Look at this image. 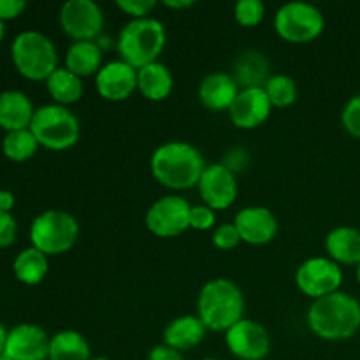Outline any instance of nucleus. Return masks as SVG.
<instances>
[{
  "instance_id": "ea45409f",
  "label": "nucleus",
  "mask_w": 360,
  "mask_h": 360,
  "mask_svg": "<svg viewBox=\"0 0 360 360\" xmlns=\"http://www.w3.org/2000/svg\"><path fill=\"white\" fill-rule=\"evenodd\" d=\"M193 0H165L164 6L169 7V9H188V7L193 6Z\"/></svg>"
},
{
  "instance_id": "6ab92c4d",
  "label": "nucleus",
  "mask_w": 360,
  "mask_h": 360,
  "mask_svg": "<svg viewBox=\"0 0 360 360\" xmlns=\"http://www.w3.org/2000/svg\"><path fill=\"white\" fill-rule=\"evenodd\" d=\"M34 112V104L23 91L6 90L0 94V127L6 132L30 129Z\"/></svg>"
},
{
  "instance_id": "cd10ccee",
  "label": "nucleus",
  "mask_w": 360,
  "mask_h": 360,
  "mask_svg": "<svg viewBox=\"0 0 360 360\" xmlns=\"http://www.w3.org/2000/svg\"><path fill=\"white\" fill-rule=\"evenodd\" d=\"M39 143L30 129L14 130L7 132L2 141V151L9 160L13 162H25L32 158L37 151Z\"/></svg>"
},
{
  "instance_id": "5701e85b",
  "label": "nucleus",
  "mask_w": 360,
  "mask_h": 360,
  "mask_svg": "<svg viewBox=\"0 0 360 360\" xmlns=\"http://www.w3.org/2000/svg\"><path fill=\"white\" fill-rule=\"evenodd\" d=\"M172 88H174V77L164 63L153 62L137 70V90L148 101H165L172 94Z\"/></svg>"
},
{
  "instance_id": "c756f323",
  "label": "nucleus",
  "mask_w": 360,
  "mask_h": 360,
  "mask_svg": "<svg viewBox=\"0 0 360 360\" xmlns=\"http://www.w3.org/2000/svg\"><path fill=\"white\" fill-rule=\"evenodd\" d=\"M264 14L266 7L260 0H239L234 6V18L241 27H257L264 20Z\"/></svg>"
},
{
  "instance_id": "393cba45",
  "label": "nucleus",
  "mask_w": 360,
  "mask_h": 360,
  "mask_svg": "<svg viewBox=\"0 0 360 360\" xmlns=\"http://www.w3.org/2000/svg\"><path fill=\"white\" fill-rule=\"evenodd\" d=\"M46 88L55 104L58 105H72L83 98L84 86L83 79L65 67H58L51 76L46 79Z\"/></svg>"
},
{
  "instance_id": "58836bf2",
  "label": "nucleus",
  "mask_w": 360,
  "mask_h": 360,
  "mask_svg": "<svg viewBox=\"0 0 360 360\" xmlns=\"http://www.w3.org/2000/svg\"><path fill=\"white\" fill-rule=\"evenodd\" d=\"M14 207V193L9 190H0V211L11 213Z\"/></svg>"
},
{
  "instance_id": "9b49d317",
  "label": "nucleus",
  "mask_w": 360,
  "mask_h": 360,
  "mask_svg": "<svg viewBox=\"0 0 360 360\" xmlns=\"http://www.w3.org/2000/svg\"><path fill=\"white\" fill-rule=\"evenodd\" d=\"M60 27L74 42L95 41L104 28V14L94 0H69L60 9Z\"/></svg>"
},
{
  "instance_id": "f8f14e48",
  "label": "nucleus",
  "mask_w": 360,
  "mask_h": 360,
  "mask_svg": "<svg viewBox=\"0 0 360 360\" xmlns=\"http://www.w3.org/2000/svg\"><path fill=\"white\" fill-rule=\"evenodd\" d=\"M225 345L234 357L241 360H262L271 352L269 333L262 323L243 319L225 333Z\"/></svg>"
},
{
  "instance_id": "c9c22d12",
  "label": "nucleus",
  "mask_w": 360,
  "mask_h": 360,
  "mask_svg": "<svg viewBox=\"0 0 360 360\" xmlns=\"http://www.w3.org/2000/svg\"><path fill=\"white\" fill-rule=\"evenodd\" d=\"M248 162H250L248 151L243 150V148H232L231 151H227V155H225V158L221 160V164H224L229 171L238 174V172H241L243 169L248 165Z\"/></svg>"
},
{
  "instance_id": "f704fd0d",
  "label": "nucleus",
  "mask_w": 360,
  "mask_h": 360,
  "mask_svg": "<svg viewBox=\"0 0 360 360\" xmlns=\"http://www.w3.org/2000/svg\"><path fill=\"white\" fill-rule=\"evenodd\" d=\"M18 224L14 217L6 211H0V248H7L16 241Z\"/></svg>"
},
{
  "instance_id": "49530a36",
  "label": "nucleus",
  "mask_w": 360,
  "mask_h": 360,
  "mask_svg": "<svg viewBox=\"0 0 360 360\" xmlns=\"http://www.w3.org/2000/svg\"><path fill=\"white\" fill-rule=\"evenodd\" d=\"M202 360H218V359H202Z\"/></svg>"
},
{
  "instance_id": "a19ab883",
  "label": "nucleus",
  "mask_w": 360,
  "mask_h": 360,
  "mask_svg": "<svg viewBox=\"0 0 360 360\" xmlns=\"http://www.w3.org/2000/svg\"><path fill=\"white\" fill-rule=\"evenodd\" d=\"M7 333L9 330H6V327L0 323V357L4 355V350H6V341H7Z\"/></svg>"
},
{
  "instance_id": "39448f33",
  "label": "nucleus",
  "mask_w": 360,
  "mask_h": 360,
  "mask_svg": "<svg viewBox=\"0 0 360 360\" xmlns=\"http://www.w3.org/2000/svg\"><path fill=\"white\" fill-rule=\"evenodd\" d=\"M11 58L23 77L30 81H46L58 69V53L48 35L25 30L16 35L11 46Z\"/></svg>"
},
{
  "instance_id": "473e14b6",
  "label": "nucleus",
  "mask_w": 360,
  "mask_h": 360,
  "mask_svg": "<svg viewBox=\"0 0 360 360\" xmlns=\"http://www.w3.org/2000/svg\"><path fill=\"white\" fill-rule=\"evenodd\" d=\"M116 7L132 20H143V18H150L151 11L157 7V2L155 0H118Z\"/></svg>"
},
{
  "instance_id": "79ce46f5",
  "label": "nucleus",
  "mask_w": 360,
  "mask_h": 360,
  "mask_svg": "<svg viewBox=\"0 0 360 360\" xmlns=\"http://www.w3.org/2000/svg\"><path fill=\"white\" fill-rule=\"evenodd\" d=\"M4 34H6V25H4L2 20H0V42H2Z\"/></svg>"
},
{
  "instance_id": "ddd939ff",
  "label": "nucleus",
  "mask_w": 360,
  "mask_h": 360,
  "mask_svg": "<svg viewBox=\"0 0 360 360\" xmlns=\"http://www.w3.org/2000/svg\"><path fill=\"white\" fill-rule=\"evenodd\" d=\"M199 195L213 211L229 210L238 199V178L224 164H210L199 179Z\"/></svg>"
},
{
  "instance_id": "aec40b11",
  "label": "nucleus",
  "mask_w": 360,
  "mask_h": 360,
  "mask_svg": "<svg viewBox=\"0 0 360 360\" xmlns=\"http://www.w3.org/2000/svg\"><path fill=\"white\" fill-rule=\"evenodd\" d=\"M269 60L257 49H248L238 56L234 63L232 77L238 83L239 90L245 88H264L271 77Z\"/></svg>"
},
{
  "instance_id": "a878e982",
  "label": "nucleus",
  "mask_w": 360,
  "mask_h": 360,
  "mask_svg": "<svg viewBox=\"0 0 360 360\" xmlns=\"http://www.w3.org/2000/svg\"><path fill=\"white\" fill-rule=\"evenodd\" d=\"M48 360H91L90 345L77 330H62L51 338Z\"/></svg>"
},
{
  "instance_id": "bb28decb",
  "label": "nucleus",
  "mask_w": 360,
  "mask_h": 360,
  "mask_svg": "<svg viewBox=\"0 0 360 360\" xmlns=\"http://www.w3.org/2000/svg\"><path fill=\"white\" fill-rule=\"evenodd\" d=\"M49 269L48 255H44L42 252H39L37 248L30 246V248H25L23 252H20L16 255L13 262V271L14 276L18 278V281L25 285H39L46 278Z\"/></svg>"
},
{
  "instance_id": "f3484780",
  "label": "nucleus",
  "mask_w": 360,
  "mask_h": 360,
  "mask_svg": "<svg viewBox=\"0 0 360 360\" xmlns=\"http://www.w3.org/2000/svg\"><path fill=\"white\" fill-rule=\"evenodd\" d=\"M95 86L104 101H127L137 90V69L123 60L105 63L95 76Z\"/></svg>"
},
{
  "instance_id": "2f4dec72",
  "label": "nucleus",
  "mask_w": 360,
  "mask_h": 360,
  "mask_svg": "<svg viewBox=\"0 0 360 360\" xmlns=\"http://www.w3.org/2000/svg\"><path fill=\"white\" fill-rule=\"evenodd\" d=\"M341 123L350 136L360 137V95H355L341 112Z\"/></svg>"
},
{
  "instance_id": "0eeeda50",
  "label": "nucleus",
  "mask_w": 360,
  "mask_h": 360,
  "mask_svg": "<svg viewBox=\"0 0 360 360\" xmlns=\"http://www.w3.org/2000/svg\"><path fill=\"white\" fill-rule=\"evenodd\" d=\"M79 224L70 213L48 210L37 214L30 225V241L44 255H63L76 245Z\"/></svg>"
},
{
  "instance_id": "7ed1b4c3",
  "label": "nucleus",
  "mask_w": 360,
  "mask_h": 360,
  "mask_svg": "<svg viewBox=\"0 0 360 360\" xmlns=\"http://www.w3.org/2000/svg\"><path fill=\"white\" fill-rule=\"evenodd\" d=\"M245 315V295L227 278L211 280L200 288L197 297V316L214 333H227Z\"/></svg>"
},
{
  "instance_id": "4468645a",
  "label": "nucleus",
  "mask_w": 360,
  "mask_h": 360,
  "mask_svg": "<svg viewBox=\"0 0 360 360\" xmlns=\"http://www.w3.org/2000/svg\"><path fill=\"white\" fill-rule=\"evenodd\" d=\"M51 338L35 323H20L7 333L4 355L11 360H48Z\"/></svg>"
},
{
  "instance_id": "412c9836",
  "label": "nucleus",
  "mask_w": 360,
  "mask_h": 360,
  "mask_svg": "<svg viewBox=\"0 0 360 360\" xmlns=\"http://www.w3.org/2000/svg\"><path fill=\"white\" fill-rule=\"evenodd\" d=\"M206 326L200 322L199 316L185 315L172 320L164 330V345L178 352H186L202 343L206 336Z\"/></svg>"
},
{
  "instance_id": "1a4fd4ad",
  "label": "nucleus",
  "mask_w": 360,
  "mask_h": 360,
  "mask_svg": "<svg viewBox=\"0 0 360 360\" xmlns=\"http://www.w3.org/2000/svg\"><path fill=\"white\" fill-rule=\"evenodd\" d=\"M341 283H343V271L340 264L330 260L329 257H311L304 260L295 273L297 288L313 301L340 292Z\"/></svg>"
},
{
  "instance_id": "72a5a7b5",
  "label": "nucleus",
  "mask_w": 360,
  "mask_h": 360,
  "mask_svg": "<svg viewBox=\"0 0 360 360\" xmlns=\"http://www.w3.org/2000/svg\"><path fill=\"white\" fill-rule=\"evenodd\" d=\"M217 224V214L211 207H207L206 204H199V206H192L190 210V229H195V231H211Z\"/></svg>"
},
{
  "instance_id": "e433bc0d",
  "label": "nucleus",
  "mask_w": 360,
  "mask_h": 360,
  "mask_svg": "<svg viewBox=\"0 0 360 360\" xmlns=\"http://www.w3.org/2000/svg\"><path fill=\"white\" fill-rule=\"evenodd\" d=\"M27 7L25 0H0V20H14L20 16Z\"/></svg>"
},
{
  "instance_id": "6e6552de",
  "label": "nucleus",
  "mask_w": 360,
  "mask_h": 360,
  "mask_svg": "<svg viewBox=\"0 0 360 360\" xmlns=\"http://www.w3.org/2000/svg\"><path fill=\"white\" fill-rule=\"evenodd\" d=\"M326 18L322 11L308 2H288L274 14V30L292 44H308L322 35Z\"/></svg>"
},
{
  "instance_id": "f03ea898",
  "label": "nucleus",
  "mask_w": 360,
  "mask_h": 360,
  "mask_svg": "<svg viewBox=\"0 0 360 360\" xmlns=\"http://www.w3.org/2000/svg\"><path fill=\"white\" fill-rule=\"evenodd\" d=\"M308 327L326 341H343L360 329V302L350 294L334 292L311 302Z\"/></svg>"
},
{
  "instance_id": "a211bd4d",
  "label": "nucleus",
  "mask_w": 360,
  "mask_h": 360,
  "mask_svg": "<svg viewBox=\"0 0 360 360\" xmlns=\"http://www.w3.org/2000/svg\"><path fill=\"white\" fill-rule=\"evenodd\" d=\"M239 94V86L232 74H207L199 84V98L210 111H229Z\"/></svg>"
},
{
  "instance_id": "c85d7f7f",
  "label": "nucleus",
  "mask_w": 360,
  "mask_h": 360,
  "mask_svg": "<svg viewBox=\"0 0 360 360\" xmlns=\"http://www.w3.org/2000/svg\"><path fill=\"white\" fill-rule=\"evenodd\" d=\"M273 108H288L297 101V84L287 74H274L264 86Z\"/></svg>"
},
{
  "instance_id": "4c0bfd02",
  "label": "nucleus",
  "mask_w": 360,
  "mask_h": 360,
  "mask_svg": "<svg viewBox=\"0 0 360 360\" xmlns=\"http://www.w3.org/2000/svg\"><path fill=\"white\" fill-rule=\"evenodd\" d=\"M148 360H185L183 359L181 352L174 350V348L167 347V345H158L153 350L150 352Z\"/></svg>"
},
{
  "instance_id": "37998d69",
  "label": "nucleus",
  "mask_w": 360,
  "mask_h": 360,
  "mask_svg": "<svg viewBox=\"0 0 360 360\" xmlns=\"http://www.w3.org/2000/svg\"><path fill=\"white\" fill-rule=\"evenodd\" d=\"M357 280H359V283H360V262L357 264Z\"/></svg>"
},
{
  "instance_id": "20e7f679",
  "label": "nucleus",
  "mask_w": 360,
  "mask_h": 360,
  "mask_svg": "<svg viewBox=\"0 0 360 360\" xmlns=\"http://www.w3.org/2000/svg\"><path fill=\"white\" fill-rule=\"evenodd\" d=\"M167 44V32L162 21L155 18L132 20L120 30V60L139 70L141 67L158 62Z\"/></svg>"
},
{
  "instance_id": "2eb2a0df",
  "label": "nucleus",
  "mask_w": 360,
  "mask_h": 360,
  "mask_svg": "<svg viewBox=\"0 0 360 360\" xmlns=\"http://www.w3.org/2000/svg\"><path fill=\"white\" fill-rule=\"evenodd\" d=\"M271 111L273 104L264 88H245L239 90L234 104L229 109V116L238 129L253 130L269 120Z\"/></svg>"
},
{
  "instance_id": "f257e3e1",
  "label": "nucleus",
  "mask_w": 360,
  "mask_h": 360,
  "mask_svg": "<svg viewBox=\"0 0 360 360\" xmlns=\"http://www.w3.org/2000/svg\"><path fill=\"white\" fill-rule=\"evenodd\" d=\"M153 178L171 190H188L199 185L206 162L195 146L185 141H169L153 151L150 160Z\"/></svg>"
},
{
  "instance_id": "c03bdc74",
  "label": "nucleus",
  "mask_w": 360,
  "mask_h": 360,
  "mask_svg": "<svg viewBox=\"0 0 360 360\" xmlns=\"http://www.w3.org/2000/svg\"><path fill=\"white\" fill-rule=\"evenodd\" d=\"M91 360H111V359H105V357H98V359H91Z\"/></svg>"
},
{
  "instance_id": "dca6fc26",
  "label": "nucleus",
  "mask_w": 360,
  "mask_h": 360,
  "mask_svg": "<svg viewBox=\"0 0 360 360\" xmlns=\"http://www.w3.org/2000/svg\"><path fill=\"white\" fill-rule=\"evenodd\" d=\"M234 225L241 241L253 246L271 243L276 238L278 229H280L273 211L264 206H248L239 210L234 218Z\"/></svg>"
},
{
  "instance_id": "9d476101",
  "label": "nucleus",
  "mask_w": 360,
  "mask_h": 360,
  "mask_svg": "<svg viewBox=\"0 0 360 360\" xmlns=\"http://www.w3.org/2000/svg\"><path fill=\"white\" fill-rule=\"evenodd\" d=\"M188 200L179 195H165L155 200L148 210L146 229L157 238H176L190 229Z\"/></svg>"
},
{
  "instance_id": "b1692460",
  "label": "nucleus",
  "mask_w": 360,
  "mask_h": 360,
  "mask_svg": "<svg viewBox=\"0 0 360 360\" xmlns=\"http://www.w3.org/2000/svg\"><path fill=\"white\" fill-rule=\"evenodd\" d=\"M65 69L81 79L102 69V49L95 41L72 42L65 53Z\"/></svg>"
},
{
  "instance_id": "a18cd8bd",
  "label": "nucleus",
  "mask_w": 360,
  "mask_h": 360,
  "mask_svg": "<svg viewBox=\"0 0 360 360\" xmlns=\"http://www.w3.org/2000/svg\"><path fill=\"white\" fill-rule=\"evenodd\" d=\"M0 360H11V359L6 357V355H2V357H0Z\"/></svg>"
},
{
  "instance_id": "423d86ee",
  "label": "nucleus",
  "mask_w": 360,
  "mask_h": 360,
  "mask_svg": "<svg viewBox=\"0 0 360 360\" xmlns=\"http://www.w3.org/2000/svg\"><path fill=\"white\" fill-rule=\"evenodd\" d=\"M30 130L39 146L51 151L69 150L79 141L81 136L77 116L69 108L58 104H46L35 109Z\"/></svg>"
},
{
  "instance_id": "4be33fe9",
  "label": "nucleus",
  "mask_w": 360,
  "mask_h": 360,
  "mask_svg": "<svg viewBox=\"0 0 360 360\" xmlns=\"http://www.w3.org/2000/svg\"><path fill=\"white\" fill-rule=\"evenodd\" d=\"M326 250L329 259L345 266H357L360 262V232L357 229L340 225L326 238Z\"/></svg>"
},
{
  "instance_id": "7c9ffc66",
  "label": "nucleus",
  "mask_w": 360,
  "mask_h": 360,
  "mask_svg": "<svg viewBox=\"0 0 360 360\" xmlns=\"http://www.w3.org/2000/svg\"><path fill=\"white\" fill-rule=\"evenodd\" d=\"M239 243H241V238H239V232L234 224L218 225L213 231V245L221 252L234 250Z\"/></svg>"
}]
</instances>
